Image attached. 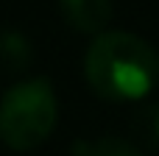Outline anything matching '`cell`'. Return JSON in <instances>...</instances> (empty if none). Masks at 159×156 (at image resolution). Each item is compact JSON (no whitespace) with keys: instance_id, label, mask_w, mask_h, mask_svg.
I'll return each instance as SVG.
<instances>
[{"instance_id":"obj_1","label":"cell","mask_w":159,"mask_h":156,"mask_svg":"<svg viewBox=\"0 0 159 156\" xmlns=\"http://www.w3.org/2000/svg\"><path fill=\"white\" fill-rule=\"evenodd\" d=\"M84 78L103 100H143L159 81V53L131 31H103L84 53Z\"/></svg>"},{"instance_id":"obj_2","label":"cell","mask_w":159,"mask_h":156,"mask_svg":"<svg viewBox=\"0 0 159 156\" xmlns=\"http://www.w3.org/2000/svg\"><path fill=\"white\" fill-rule=\"evenodd\" d=\"M59 100L50 78H25L0 95V140L11 151L39 148L56 128Z\"/></svg>"},{"instance_id":"obj_3","label":"cell","mask_w":159,"mask_h":156,"mask_svg":"<svg viewBox=\"0 0 159 156\" xmlns=\"http://www.w3.org/2000/svg\"><path fill=\"white\" fill-rule=\"evenodd\" d=\"M59 8H61L64 22L73 31L92 33V36L103 33L115 14L112 0H59Z\"/></svg>"},{"instance_id":"obj_4","label":"cell","mask_w":159,"mask_h":156,"mask_svg":"<svg viewBox=\"0 0 159 156\" xmlns=\"http://www.w3.org/2000/svg\"><path fill=\"white\" fill-rule=\"evenodd\" d=\"M34 61V47L20 31H0V73L17 75L25 73Z\"/></svg>"},{"instance_id":"obj_5","label":"cell","mask_w":159,"mask_h":156,"mask_svg":"<svg viewBox=\"0 0 159 156\" xmlns=\"http://www.w3.org/2000/svg\"><path fill=\"white\" fill-rule=\"evenodd\" d=\"M75 156H143V154L134 142L106 134L92 142H75Z\"/></svg>"},{"instance_id":"obj_6","label":"cell","mask_w":159,"mask_h":156,"mask_svg":"<svg viewBox=\"0 0 159 156\" xmlns=\"http://www.w3.org/2000/svg\"><path fill=\"white\" fill-rule=\"evenodd\" d=\"M131 128L143 142H148L151 148H159V103H148L137 109L131 117Z\"/></svg>"}]
</instances>
